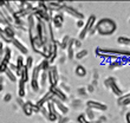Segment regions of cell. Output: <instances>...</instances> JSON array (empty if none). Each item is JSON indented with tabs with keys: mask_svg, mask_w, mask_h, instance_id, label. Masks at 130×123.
<instances>
[{
	"mask_svg": "<svg viewBox=\"0 0 130 123\" xmlns=\"http://www.w3.org/2000/svg\"><path fill=\"white\" fill-rule=\"evenodd\" d=\"M37 66L39 68V70H40L41 72H47L48 70H50V68H51L52 65H51V63L48 62V59L43 58L40 62H39V63H38Z\"/></svg>",
	"mask_w": 130,
	"mask_h": 123,
	"instance_id": "cell-17",
	"label": "cell"
},
{
	"mask_svg": "<svg viewBox=\"0 0 130 123\" xmlns=\"http://www.w3.org/2000/svg\"><path fill=\"white\" fill-rule=\"evenodd\" d=\"M5 75V77H6V79H8L10 82H12V83H18V77H17V75H15V72H13L11 69H7L6 70V72L4 73Z\"/></svg>",
	"mask_w": 130,
	"mask_h": 123,
	"instance_id": "cell-20",
	"label": "cell"
},
{
	"mask_svg": "<svg viewBox=\"0 0 130 123\" xmlns=\"http://www.w3.org/2000/svg\"><path fill=\"white\" fill-rule=\"evenodd\" d=\"M53 98H55V97H53V94L51 92V90L48 89V90H46V91H45V94H43V95L39 97V99L37 101V104L41 108V106L46 105L48 102L53 101Z\"/></svg>",
	"mask_w": 130,
	"mask_h": 123,
	"instance_id": "cell-11",
	"label": "cell"
},
{
	"mask_svg": "<svg viewBox=\"0 0 130 123\" xmlns=\"http://www.w3.org/2000/svg\"><path fill=\"white\" fill-rule=\"evenodd\" d=\"M48 77V88L50 86H57L60 83V73H59V69L57 65H52L50 70L47 71Z\"/></svg>",
	"mask_w": 130,
	"mask_h": 123,
	"instance_id": "cell-5",
	"label": "cell"
},
{
	"mask_svg": "<svg viewBox=\"0 0 130 123\" xmlns=\"http://www.w3.org/2000/svg\"><path fill=\"white\" fill-rule=\"evenodd\" d=\"M97 24V18L95 14H91L88 19L85 20V26L82 28V30L79 31L78 33V39H80V40H84L90 34V32L95 28V26H96Z\"/></svg>",
	"mask_w": 130,
	"mask_h": 123,
	"instance_id": "cell-3",
	"label": "cell"
},
{
	"mask_svg": "<svg viewBox=\"0 0 130 123\" xmlns=\"http://www.w3.org/2000/svg\"><path fill=\"white\" fill-rule=\"evenodd\" d=\"M95 89H96V88H95V86H93L92 84H91V83H90L89 85L86 86V90H88V94H92V92L95 91Z\"/></svg>",
	"mask_w": 130,
	"mask_h": 123,
	"instance_id": "cell-39",
	"label": "cell"
},
{
	"mask_svg": "<svg viewBox=\"0 0 130 123\" xmlns=\"http://www.w3.org/2000/svg\"><path fill=\"white\" fill-rule=\"evenodd\" d=\"M77 95H78L79 97H86V96L89 95V94H88V90H86V86L78 88V89H77Z\"/></svg>",
	"mask_w": 130,
	"mask_h": 123,
	"instance_id": "cell-29",
	"label": "cell"
},
{
	"mask_svg": "<svg viewBox=\"0 0 130 123\" xmlns=\"http://www.w3.org/2000/svg\"><path fill=\"white\" fill-rule=\"evenodd\" d=\"M89 123H101V122H98V121H89Z\"/></svg>",
	"mask_w": 130,
	"mask_h": 123,
	"instance_id": "cell-45",
	"label": "cell"
},
{
	"mask_svg": "<svg viewBox=\"0 0 130 123\" xmlns=\"http://www.w3.org/2000/svg\"><path fill=\"white\" fill-rule=\"evenodd\" d=\"M48 89L51 90V92L53 94V97L57 99H59V101H63V102L66 103V101L69 99L68 97V94H65L64 91H63L60 88H59V85L57 86H50Z\"/></svg>",
	"mask_w": 130,
	"mask_h": 123,
	"instance_id": "cell-10",
	"label": "cell"
},
{
	"mask_svg": "<svg viewBox=\"0 0 130 123\" xmlns=\"http://www.w3.org/2000/svg\"><path fill=\"white\" fill-rule=\"evenodd\" d=\"M85 116L88 118V121H95V113H93V110L91 109H88L86 108V111H85Z\"/></svg>",
	"mask_w": 130,
	"mask_h": 123,
	"instance_id": "cell-30",
	"label": "cell"
},
{
	"mask_svg": "<svg viewBox=\"0 0 130 123\" xmlns=\"http://www.w3.org/2000/svg\"><path fill=\"white\" fill-rule=\"evenodd\" d=\"M39 114H40L41 116L44 117L46 121L48 120V115H50V113H48V110H47V108H46V105L41 106V108H40V113H39Z\"/></svg>",
	"mask_w": 130,
	"mask_h": 123,
	"instance_id": "cell-32",
	"label": "cell"
},
{
	"mask_svg": "<svg viewBox=\"0 0 130 123\" xmlns=\"http://www.w3.org/2000/svg\"><path fill=\"white\" fill-rule=\"evenodd\" d=\"M39 82H40L41 89H45L48 85V77L47 72H40V77H39Z\"/></svg>",
	"mask_w": 130,
	"mask_h": 123,
	"instance_id": "cell-22",
	"label": "cell"
},
{
	"mask_svg": "<svg viewBox=\"0 0 130 123\" xmlns=\"http://www.w3.org/2000/svg\"><path fill=\"white\" fill-rule=\"evenodd\" d=\"M117 43L123 46L125 49H130V37H127V36H121V37L117 38Z\"/></svg>",
	"mask_w": 130,
	"mask_h": 123,
	"instance_id": "cell-19",
	"label": "cell"
},
{
	"mask_svg": "<svg viewBox=\"0 0 130 123\" xmlns=\"http://www.w3.org/2000/svg\"><path fill=\"white\" fill-rule=\"evenodd\" d=\"M71 106L73 108V109H80V108L83 106L82 99H79V98L72 99V101H71Z\"/></svg>",
	"mask_w": 130,
	"mask_h": 123,
	"instance_id": "cell-28",
	"label": "cell"
},
{
	"mask_svg": "<svg viewBox=\"0 0 130 123\" xmlns=\"http://www.w3.org/2000/svg\"><path fill=\"white\" fill-rule=\"evenodd\" d=\"M4 30H5V32H6L7 37L11 38L12 40H13L14 38H15V28H14L13 25H7V26L4 28Z\"/></svg>",
	"mask_w": 130,
	"mask_h": 123,
	"instance_id": "cell-24",
	"label": "cell"
},
{
	"mask_svg": "<svg viewBox=\"0 0 130 123\" xmlns=\"http://www.w3.org/2000/svg\"><path fill=\"white\" fill-rule=\"evenodd\" d=\"M11 44L13 45L15 50H18V51H19V53H20L21 56L27 55V53H28V48L25 45L24 41H21L19 38L15 37L13 40H12V43H11Z\"/></svg>",
	"mask_w": 130,
	"mask_h": 123,
	"instance_id": "cell-9",
	"label": "cell"
},
{
	"mask_svg": "<svg viewBox=\"0 0 130 123\" xmlns=\"http://www.w3.org/2000/svg\"><path fill=\"white\" fill-rule=\"evenodd\" d=\"M5 79H6L5 75H0V85H4V82H5Z\"/></svg>",
	"mask_w": 130,
	"mask_h": 123,
	"instance_id": "cell-42",
	"label": "cell"
},
{
	"mask_svg": "<svg viewBox=\"0 0 130 123\" xmlns=\"http://www.w3.org/2000/svg\"><path fill=\"white\" fill-rule=\"evenodd\" d=\"M69 122H71L69 117H66V116H60V118L58 120V122H57V123H69Z\"/></svg>",
	"mask_w": 130,
	"mask_h": 123,
	"instance_id": "cell-38",
	"label": "cell"
},
{
	"mask_svg": "<svg viewBox=\"0 0 130 123\" xmlns=\"http://www.w3.org/2000/svg\"><path fill=\"white\" fill-rule=\"evenodd\" d=\"M117 105L122 106V108H127L130 105V94H125V95L121 96L117 98Z\"/></svg>",
	"mask_w": 130,
	"mask_h": 123,
	"instance_id": "cell-15",
	"label": "cell"
},
{
	"mask_svg": "<svg viewBox=\"0 0 130 123\" xmlns=\"http://www.w3.org/2000/svg\"><path fill=\"white\" fill-rule=\"evenodd\" d=\"M95 28L97 34H99L101 37H109L117 31V24L116 21L110 18H103L101 20H97Z\"/></svg>",
	"mask_w": 130,
	"mask_h": 123,
	"instance_id": "cell-1",
	"label": "cell"
},
{
	"mask_svg": "<svg viewBox=\"0 0 130 123\" xmlns=\"http://www.w3.org/2000/svg\"><path fill=\"white\" fill-rule=\"evenodd\" d=\"M1 62H3V57L0 56V64H1Z\"/></svg>",
	"mask_w": 130,
	"mask_h": 123,
	"instance_id": "cell-47",
	"label": "cell"
},
{
	"mask_svg": "<svg viewBox=\"0 0 130 123\" xmlns=\"http://www.w3.org/2000/svg\"><path fill=\"white\" fill-rule=\"evenodd\" d=\"M129 94H130V92H129Z\"/></svg>",
	"mask_w": 130,
	"mask_h": 123,
	"instance_id": "cell-50",
	"label": "cell"
},
{
	"mask_svg": "<svg viewBox=\"0 0 130 123\" xmlns=\"http://www.w3.org/2000/svg\"><path fill=\"white\" fill-rule=\"evenodd\" d=\"M12 57H13V53H12V49L8 48V46H6V50H5V53H4L3 56V59L5 62H7V63H12Z\"/></svg>",
	"mask_w": 130,
	"mask_h": 123,
	"instance_id": "cell-25",
	"label": "cell"
},
{
	"mask_svg": "<svg viewBox=\"0 0 130 123\" xmlns=\"http://www.w3.org/2000/svg\"><path fill=\"white\" fill-rule=\"evenodd\" d=\"M85 105L88 109H91L93 111H101V113H104L108 110V105L103 102H98V101H95V99H89L86 101Z\"/></svg>",
	"mask_w": 130,
	"mask_h": 123,
	"instance_id": "cell-7",
	"label": "cell"
},
{
	"mask_svg": "<svg viewBox=\"0 0 130 123\" xmlns=\"http://www.w3.org/2000/svg\"><path fill=\"white\" fill-rule=\"evenodd\" d=\"M73 45H75V49L80 50V48H82V40L77 38V39H75V41H73Z\"/></svg>",
	"mask_w": 130,
	"mask_h": 123,
	"instance_id": "cell-37",
	"label": "cell"
},
{
	"mask_svg": "<svg viewBox=\"0 0 130 123\" xmlns=\"http://www.w3.org/2000/svg\"><path fill=\"white\" fill-rule=\"evenodd\" d=\"M26 96V83L23 82L21 79H18V97L25 98Z\"/></svg>",
	"mask_w": 130,
	"mask_h": 123,
	"instance_id": "cell-18",
	"label": "cell"
},
{
	"mask_svg": "<svg viewBox=\"0 0 130 123\" xmlns=\"http://www.w3.org/2000/svg\"><path fill=\"white\" fill-rule=\"evenodd\" d=\"M129 23H130V19H129Z\"/></svg>",
	"mask_w": 130,
	"mask_h": 123,
	"instance_id": "cell-49",
	"label": "cell"
},
{
	"mask_svg": "<svg viewBox=\"0 0 130 123\" xmlns=\"http://www.w3.org/2000/svg\"><path fill=\"white\" fill-rule=\"evenodd\" d=\"M76 26H77V28H79V30H82L84 26H85V20L84 19H80V20H77L76 21Z\"/></svg>",
	"mask_w": 130,
	"mask_h": 123,
	"instance_id": "cell-35",
	"label": "cell"
},
{
	"mask_svg": "<svg viewBox=\"0 0 130 123\" xmlns=\"http://www.w3.org/2000/svg\"><path fill=\"white\" fill-rule=\"evenodd\" d=\"M12 99H13V96H12V94H11V92H6V94L3 96V101L5 103H10Z\"/></svg>",
	"mask_w": 130,
	"mask_h": 123,
	"instance_id": "cell-33",
	"label": "cell"
},
{
	"mask_svg": "<svg viewBox=\"0 0 130 123\" xmlns=\"http://www.w3.org/2000/svg\"><path fill=\"white\" fill-rule=\"evenodd\" d=\"M59 88H60V89H62L65 94H69V92H70V90H71L70 85H69L66 82H60V83H59Z\"/></svg>",
	"mask_w": 130,
	"mask_h": 123,
	"instance_id": "cell-31",
	"label": "cell"
},
{
	"mask_svg": "<svg viewBox=\"0 0 130 123\" xmlns=\"http://www.w3.org/2000/svg\"><path fill=\"white\" fill-rule=\"evenodd\" d=\"M125 123H130V111L125 114Z\"/></svg>",
	"mask_w": 130,
	"mask_h": 123,
	"instance_id": "cell-43",
	"label": "cell"
},
{
	"mask_svg": "<svg viewBox=\"0 0 130 123\" xmlns=\"http://www.w3.org/2000/svg\"><path fill=\"white\" fill-rule=\"evenodd\" d=\"M3 90H4V85H0V92L3 91Z\"/></svg>",
	"mask_w": 130,
	"mask_h": 123,
	"instance_id": "cell-46",
	"label": "cell"
},
{
	"mask_svg": "<svg viewBox=\"0 0 130 123\" xmlns=\"http://www.w3.org/2000/svg\"><path fill=\"white\" fill-rule=\"evenodd\" d=\"M88 55H89V52H88V50H86V49H80V50H78V51L76 52L75 58L78 59V60H80V59L85 58Z\"/></svg>",
	"mask_w": 130,
	"mask_h": 123,
	"instance_id": "cell-27",
	"label": "cell"
},
{
	"mask_svg": "<svg viewBox=\"0 0 130 123\" xmlns=\"http://www.w3.org/2000/svg\"><path fill=\"white\" fill-rule=\"evenodd\" d=\"M24 103H25L24 98H20V97H18V98H17V104L19 106H23V105H24Z\"/></svg>",
	"mask_w": 130,
	"mask_h": 123,
	"instance_id": "cell-41",
	"label": "cell"
},
{
	"mask_svg": "<svg viewBox=\"0 0 130 123\" xmlns=\"http://www.w3.org/2000/svg\"><path fill=\"white\" fill-rule=\"evenodd\" d=\"M62 12L63 13H65V14H68V16H70V17L75 18V19H77V20L84 19V14H83V12H80L78 8L73 7L69 3H64L63 8H62Z\"/></svg>",
	"mask_w": 130,
	"mask_h": 123,
	"instance_id": "cell-6",
	"label": "cell"
},
{
	"mask_svg": "<svg viewBox=\"0 0 130 123\" xmlns=\"http://www.w3.org/2000/svg\"><path fill=\"white\" fill-rule=\"evenodd\" d=\"M34 105H36V102H32V101H25L24 105L21 106V109H23V113H24L25 116H32L33 115V109H34Z\"/></svg>",
	"mask_w": 130,
	"mask_h": 123,
	"instance_id": "cell-13",
	"label": "cell"
},
{
	"mask_svg": "<svg viewBox=\"0 0 130 123\" xmlns=\"http://www.w3.org/2000/svg\"><path fill=\"white\" fill-rule=\"evenodd\" d=\"M40 70L38 68L37 65L34 66L33 69L31 70V78H30V88L31 90L37 94V92L40 91L41 86H40V82H39V77H40Z\"/></svg>",
	"mask_w": 130,
	"mask_h": 123,
	"instance_id": "cell-4",
	"label": "cell"
},
{
	"mask_svg": "<svg viewBox=\"0 0 130 123\" xmlns=\"http://www.w3.org/2000/svg\"><path fill=\"white\" fill-rule=\"evenodd\" d=\"M75 75L79 78H84L86 75H88V71H86V69L84 65L82 64H77L75 68Z\"/></svg>",
	"mask_w": 130,
	"mask_h": 123,
	"instance_id": "cell-16",
	"label": "cell"
},
{
	"mask_svg": "<svg viewBox=\"0 0 130 123\" xmlns=\"http://www.w3.org/2000/svg\"><path fill=\"white\" fill-rule=\"evenodd\" d=\"M52 102L55 103L56 108H57V110H58V113L62 115V116H66L69 113V105L66 104L65 102H63V101H59V99L57 98H53V101Z\"/></svg>",
	"mask_w": 130,
	"mask_h": 123,
	"instance_id": "cell-12",
	"label": "cell"
},
{
	"mask_svg": "<svg viewBox=\"0 0 130 123\" xmlns=\"http://www.w3.org/2000/svg\"><path fill=\"white\" fill-rule=\"evenodd\" d=\"M71 40L72 38L69 36V34H65L63 36V38L60 40H58V46H59V50H63V51H66L69 48V45L71 44Z\"/></svg>",
	"mask_w": 130,
	"mask_h": 123,
	"instance_id": "cell-14",
	"label": "cell"
},
{
	"mask_svg": "<svg viewBox=\"0 0 130 123\" xmlns=\"http://www.w3.org/2000/svg\"><path fill=\"white\" fill-rule=\"evenodd\" d=\"M98 78H99V76H98V71H97V70H93L92 81H96V82H98Z\"/></svg>",
	"mask_w": 130,
	"mask_h": 123,
	"instance_id": "cell-40",
	"label": "cell"
},
{
	"mask_svg": "<svg viewBox=\"0 0 130 123\" xmlns=\"http://www.w3.org/2000/svg\"><path fill=\"white\" fill-rule=\"evenodd\" d=\"M69 123H72V122H69Z\"/></svg>",
	"mask_w": 130,
	"mask_h": 123,
	"instance_id": "cell-48",
	"label": "cell"
},
{
	"mask_svg": "<svg viewBox=\"0 0 130 123\" xmlns=\"http://www.w3.org/2000/svg\"><path fill=\"white\" fill-rule=\"evenodd\" d=\"M73 41H75V38H72L71 40V44L69 45L68 50H66V57L68 59H73L76 56V52H75V45H73Z\"/></svg>",
	"mask_w": 130,
	"mask_h": 123,
	"instance_id": "cell-21",
	"label": "cell"
},
{
	"mask_svg": "<svg viewBox=\"0 0 130 123\" xmlns=\"http://www.w3.org/2000/svg\"><path fill=\"white\" fill-rule=\"evenodd\" d=\"M5 50H6V45H5L4 41L0 40V56H1V57H3L4 53H5Z\"/></svg>",
	"mask_w": 130,
	"mask_h": 123,
	"instance_id": "cell-36",
	"label": "cell"
},
{
	"mask_svg": "<svg viewBox=\"0 0 130 123\" xmlns=\"http://www.w3.org/2000/svg\"><path fill=\"white\" fill-rule=\"evenodd\" d=\"M36 65H34V58L32 56H27L25 58V68H27L28 70H32Z\"/></svg>",
	"mask_w": 130,
	"mask_h": 123,
	"instance_id": "cell-26",
	"label": "cell"
},
{
	"mask_svg": "<svg viewBox=\"0 0 130 123\" xmlns=\"http://www.w3.org/2000/svg\"><path fill=\"white\" fill-rule=\"evenodd\" d=\"M30 78H31V72H30V70H28L27 68H24L19 79H21V81L25 83H30Z\"/></svg>",
	"mask_w": 130,
	"mask_h": 123,
	"instance_id": "cell-23",
	"label": "cell"
},
{
	"mask_svg": "<svg viewBox=\"0 0 130 123\" xmlns=\"http://www.w3.org/2000/svg\"><path fill=\"white\" fill-rule=\"evenodd\" d=\"M66 58H68V57H66V56H63V57H60V63H62V64H64L65 63V60H66Z\"/></svg>",
	"mask_w": 130,
	"mask_h": 123,
	"instance_id": "cell-44",
	"label": "cell"
},
{
	"mask_svg": "<svg viewBox=\"0 0 130 123\" xmlns=\"http://www.w3.org/2000/svg\"><path fill=\"white\" fill-rule=\"evenodd\" d=\"M104 85L106 86V89H109L110 91L112 92L115 96H117V98L121 97V96L125 95V91H124L122 88H121L120 83L117 81V78L112 77V76H110V77H106L104 79Z\"/></svg>",
	"mask_w": 130,
	"mask_h": 123,
	"instance_id": "cell-2",
	"label": "cell"
},
{
	"mask_svg": "<svg viewBox=\"0 0 130 123\" xmlns=\"http://www.w3.org/2000/svg\"><path fill=\"white\" fill-rule=\"evenodd\" d=\"M77 122L78 123H89V121H88V118H86L85 114H80V115L77 116Z\"/></svg>",
	"mask_w": 130,
	"mask_h": 123,
	"instance_id": "cell-34",
	"label": "cell"
},
{
	"mask_svg": "<svg viewBox=\"0 0 130 123\" xmlns=\"http://www.w3.org/2000/svg\"><path fill=\"white\" fill-rule=\"evenodd\" d=\"M65 23V18H64V13L63 12H58V13H55L53 14V17L51 19V25L52 27L55 28H62L63 25Z\"/></svg>",
	"mask_w": 130,
	"mask_h": 123,
	"instance_id": "cell-8",
	"label": "cell"
}]
</instances>
